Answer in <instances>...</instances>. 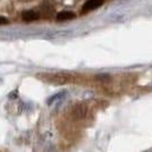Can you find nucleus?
<instances>
[{"label":"nucleus","instance_id":"nucleus-2","mask_svg":"<svg viewBox=\"0 0 152 152\" xmlns=\"http://www.w3.org/2000/svg\"><path fill=\"white\" fill-rule=\"evenodd\" d=\"M73 18H75V14L72 12H60L57 15V19L59 20H69Z\"/></svg>","mask_w":152,"mask_h":152},{"label":"nucleus","instance_id":"nucleus-1","mask_svg":"<svg viewBox=\"0 0 152 152\" xmlns=\"http://www.w3.org/2000/svg\"><path fill=\"white\" fill-rule=\"evenodd\" d=\"M102 4H103V0H88L83 6V10L84 12L94 10L100 6H102Z\"/></svg>","mask_w":152,"mask_h":152},{"label":"nucleus","instance_id":"nucleus-4","mask_svg":"<svg viewBox=\"0 0 152 152\" xmlns=\"http://www.w3.org/2000/svg\"><path fill=\"white\" fill-rule=\"evenodd\" d=\"M0 24H7V19L5 17H1L0 16Z\"/></svg>","mask_w":152,"mask_h":152},{"label":"nucleus","instance_id":"nucleus-3","mask_svg":"<svg viewBox=\"0 0 152 152\" xmlns=\"http://www.w3.org/2000/svg\"><path fill=\"white\" fill-rule=\"evenodd\" d=\"M38 14L34 13L33 10H27L25 13H23V19L26 22H32V20H35L38 19Z\"/></svg>","mask_w":152,"mask_h":152}]
</instances>
